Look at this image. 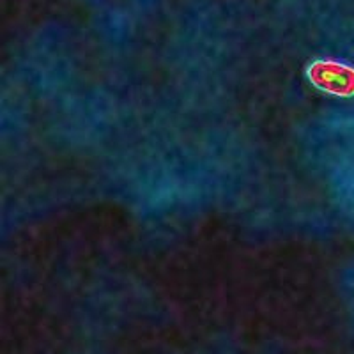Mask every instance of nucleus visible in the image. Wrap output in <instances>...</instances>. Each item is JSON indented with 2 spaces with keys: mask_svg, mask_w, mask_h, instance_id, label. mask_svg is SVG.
<instances>
[{
  "mask_svg": "<svg viewBox=\"0 0 354 354\" xmlns=\"http://www.w3.org/2000/svg\"><path fill=\"white\" fill-rule=\"evenodd\" d=\"M314 80L317 87L338 96H354V69L340 62L315 64Z\"/></svg>",
  "mask_w": 354,
  "mask_h": 354,
  "instance_id": "1",
  "label": "nucleus"
}]
</instances>
